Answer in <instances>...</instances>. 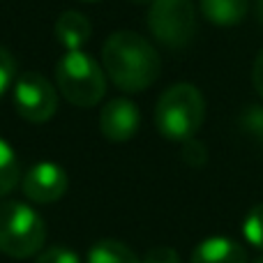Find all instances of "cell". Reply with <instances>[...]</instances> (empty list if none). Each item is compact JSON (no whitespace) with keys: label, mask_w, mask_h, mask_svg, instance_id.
<instances>
[{"label":"cell","mask_w":263,"mask_h":263,"mask_svg":"<svg viewBox=\"0 0 263 263\" xmlns=\"http://www.w3.org/2000/svg\"><path fill=\"white\" fill-rule=\"evenodd\" d=\"M102 67L120 90L141 92L157 81L162 60L145 37L118 30L102 46Z\"/></svg>","instance_id":"cell-1"},{"label":"cell","mask_w":263,"mask_h":263,"mask_svg":"<svg viewBox=\"0 0 263 263\" xmlns=\"http://www.w3.org/2000/svg\"><path fill=\"white\" fill-rule=\"evenodd\" d=\"M205 118V100L192 83H176L166 88L155 106V125L168 141L194 139Z\"/></svg>","instance_id":"cell-2"},{"label":"cell","mask_w":263,"mask_h":263,"mask_svg":"<svg viewBox=\"0 0 263 263\" xmlns=\"http://www.w3.org/2000/svg\"><path fill=\"white\" fill-rule=\"evenodd\" d=\"M58 90L69 104L79 109H90L100 104L106 92V74L95 58L86 51H67L55 67Z\"/></svg>","instance_id":"cell-3"},{"label":"cell","mask_w":263,"mask_h":263,"mask_svg":"<svg viewBox=\"0 0 263 263\" xmlns=\"http://www.w3.org/2000/svg\"><path fill=\"white\" fill-rule=\"evenodd\" d=\"M46 242V224L37 210L18 201L0 203V252L12 259H30Z\"/></svg>","instance_id":"cell-4"},{"label":"cell","mask_w":263,"mask_h":263,"mask_svg":"<svg viewBox=\"0 0 263 263\" xmlns=\"http://www.w3.org/2000/svg\"><path fill=\"white\" fill-rule=\"evenodd\" d=\"M148 28L157 42L168 49L190 44L196 32V12L192 0H153L148 9Z\"/></svg>","instance_id":"cell-5"},{"label":"cell","mask_w":263,"mask_h":263,"mask_svg":"<svg viewBox=\"0 0 263 263\" xmlns=\"http://www.w3.org/2000/svg\"><path fill=\"white\" fill-rule=\"evenodd\" d=\"M14 106L28 123H46L55 116L58 95L42 74L26 72L14 81Z\"/></svg>","instance_id":"cell-6"},{"label":"cell","mask_w":263,"mask_h":263,"mask_svg":"<svg viewBox=\"0 0 263 263\" xmlns=\"http://www.w3.org/2000/svg\"><path fill=\"white\" fill-rule=\"evenodd\" d=\"M23 194L26 199H30L32 203H55L58 199H63L65 192L69 187V178L65 173L63 166L53 162H40L23 176Z\"/></svg>","instance_id":"cell-7"},{"label":"cell","mask_w":263,"mask_h":263,"mask_svg":"<svg viewBox=\"0 0 263 263\" xmlns=\"http://www.w3.org/2000/svg\"><path fill=\"white\" fill-rule=\"evenodd\" d=\"M141 125V114L139 106L132 100H125V97H116L109 104H104L100 114V129L102 134L106 136L114 143H123V141H129L132 136L139 132Z\"/></svg>","instance_id":"cell-8"},{"label":"cell","mask_w":263,"mask_h":263,"mask_svg":"<svg viewBox=\"0 0 263 263\" xmlns=\"http://www.w3.org/2000/svg\"><path fill=\"white\" fill-rule=\"evenodd\" d=\"M190 263H247V252L231 238L215 236L194 247Z\"/></svg>","instance_id":"cell-9"},{"label":"cell","mask_w":263,"mask_h":263,"mask_svg":"<svg viewBox=\"0 0 263 263\" xmlns=\"http://www.w3.org/2000/svg\"><path fill=\"white\" fill-rule=\"evenodd\" d=\"M53 32H55V40H58L67 51H81V46L90 40L92 26L86 18V14L67 9V12H63L58 18H55Z\"/></svg>","instance_id":"cell-10"},{"label":"cell","mask_w":263,"mask_h":263,"mask_svg":"<svg viewBox=\"0 0 263 263\" xmlns=\"http://www.w3.org/2000/svg\"><path fill=\"white\" fill-rule=\"evenodd\" d=\"M250 12V0H201V14L215 26H236Z\"/></svg>","instance_id":"cell-11"},{"label":"cell","mask_w":263,"mask_h":263,"mask_svg":"<svg viewBox=\"0 0 263 263\" xmlns=\"http://www.w3.org/2000/svg\"><path fill=\"white\" fill-rule=\"evenodd\" d=\"M86 263H141L139 256L120 240H100L90 247Z\"/></svg>","instance_id":"cell-12"},{"label":"cell","mask_w":263,"mask_h":263,"mask_svg":"<svg viewBox=\"0 0 263 263\" xmlns=\"http://www.w3.org/2000/svg\"><path fill=\"white\" fill-rule=\"evenodd\" d=\"M18 159L7 141L0 139V199L7 196L18 182Z\"/></svg>","instance_id":"cell-13"},{"label":"cell","mask_w":263,"mask_h":263,"mask_svg":"<svg viewBox=\"0 0 263 263\" xmlns=\"http://www.w3.org/2000/svg\"><path fill=\"white\" fill-rule=\"evenodd\" d=\"M242 233H245L247 242L256 250H263V203L254 205L250 213L245 215L242 222Z\"/></svg>","instance_id":"cell-14"},{"label":"cell","mask_w":263,"mask_h":263,"mask_svg":"<svg viewBox=\"0 0 263 263\" xmlns=\"http://www.w3.org/2000/svg\"><path fill=\"white\" fill-rule=\"evenodd\" d=\"M16 79V60L5 46H0V97Z\"/></svg>","instance_id":"cell-15"},{"label":"cell","mask_w":263,"mask_h":263,"mask_svg":"<svg viewBox=\"0 0 263 263\" xmlns=\"http://www.w3.org/2000/svg\"><path fill=\"white\" fill-rule=\"evenodd\" d=\"M242 127L256 141H263V106H247L242 111Z\"/></svg>","instance_id":"cell-16"},{"label":"cell","mask_w":263,"mask_h":263,"mask_svg":"<svg viewBox=\"0 0 263 263\" xmlns=\"http://www.w3.org/2000/svg\"><path fill=\"white\" fill-rule=\"evenodd\" d=\"M35 263H81V261H79V256L74 254L72 250H67V247H63V245H55V247H49V250L40 252Z\"/></svg>","instance_id":"cell-17"},{"label":"cell","mask_w":263,"mask_h":263,"mask_svg":"<svg viewBox=\"0 0 263 263\" xmlns=\"http://www.w3.org/2000/svg\"><path fill=\"white\" fill-rule=\"evenodd\" d=\"M182 159H185L190 166H203L205 159H208V150L201 141L190 139L182 143Z\"/></svg>","instance_id":"cell-18"},{"label":"cell","mask_w":263,"mask_h":263,"mask_svg":"<svg viewBox=\"0 0 263 263\" xmlns=\"http://www.w3.org/2000/svg\"><path fill=\"white\" fill-rule=\"evenodd\" d=\"M141 263H180V256H178V252L173 250V247H150L148 252H145V256L141 259Z\"/></svg>","instance_id":"cell-19"},{"label":"cell","mask_w":263,"mask_h":263,"mask_svg":"<svg viewBox=\"0 0 263 263\" xmlns=\"http://www.w3.org/2000/svg\"><path fill=\"white\" fill-rule=\"evenodd\" d=\"M252 81H254V88H256V92L263 97V49H261V53L256 55V60H254V69H252Z\"/></svg>","instance_id":"cell-20"},{"label":"cell","mask_w":263,"mask_h":263,"mask_svg":"<svg viewBox=\"0 0 263 263\" xmlns=\"http://www.w3.org/2000/svg\"><path fill=\"white\" fill-rule=\"evenodd\" d=\"M256 16H259V21L263 23V0H256Z\"/></svg>","instance_id":"cell-21"},{"label":"cell","mask_w":263,"mask_h":263,"mask_svg":"<svg viewBox=\"0 0 263 263\" xmlns=\"http://www.w3.org/2000/svg\"><path fill=\"white\" fill-rule=\"evenodd\" d=\"M129 3H136V5H145V3H153V0H129Z\"/></svg>","instance_id":"cell-22"},{"label":"cell","mask_w":263,"mask_h":263,"mask_svg":"<svg viewBox=\"0 0 263 263\" xmlns=\"http://www.w3.org/2000/svg\"><path fill=\"white\" fill-rule=\"evenodd\" d=\"M83 3H95V0H83Z\"/></svg>","instance_id":"cell-23"},{"label":"cell","mask_w":263,"mask_h":263,"mask_svg":"<svg viewBox=\"0 0 263 263\" xmlns=\"http://www.w3.org/2000/svg\"><path fill=\"white\" fill-rule=\"evenodd\" d=\"M256 263H263V256H261V259H259V261H256Z\"/></svg>","instance_id":"cell-24"}]
</instances>
